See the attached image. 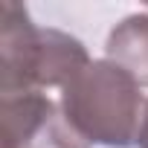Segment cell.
<instances>
[{"label":"cell","instance_id":"obj_1","mask_svg":"<svg viewBox=\"0 0 148 148\" xmlns=\"http://www.w3.org/2000/svg\"><path fill=\"white\" fill-rule=\"evenodd\" d=\"M61 110L87 142L128 148L139 136L145 102L134 76L113 61H90L61 87Z\"/></svg>","mask_w":148,"mask_h":148},{"label":"cell","instance_id":"obj_2","mask_svg":"<svg viewBox=\"0 0 148 148\" xmlns=\"http://www.w3.org/2000/svg\"><path fill=\"white\" fill-rule=\"evenodd\" d=\"M0 122L3 145L12 148H87L84 134L41 90L3 96Z\"/></svg>","mask_w":148,"mask_h":148},{"label":"cell","instance_id":"obj_3","mask_svg":"<svg viewBox=\"0 0 148 148\" xmlns=\"http://www.w3.org/2000/svg\"><path fill=\"white\" fill-rule=\"evenodd\" d=\"M41 29L18 3H0V93H32Z\"/></svg>","mask_w":148,"mask_h":148},{"label":"cell","instance_id":"obj_4","mask_svg":"<svg viewBox=\"0 0 148 148\" xmlns=\"http://www.w3.org/2000/svg\"><path fill=\"white\" fill-rule=\"evenodd\" d=\"M108 61L119 64L128 76L148 87V12L125 18L108 38Z\"/></svg>","mask_w":148,"mask_h":148},{"label":"cell","instance_id":"obj_5","mask_svg":"<svg viewBox=\"0 0 148 148\" xmlns=\"http://www.w3.org/2000/svg\"><path fill=\"white\" fill-rule=\"evenodd\" d=\"M136 142H139V148H148V102H145V113H142V125H139Z\"/></svg>","mask_w":148,"mask_h":148},{"label":"cell","instance_id":"obj_6","mask_svg":"<svg viewBox=\"0 0 148 148\" xmlns=\"http://www.w3.org/2000/svg\"><path fill=\"white\" fill-rule=\"evenodd\" d=\"M3 148H12V145H3Z\"/></svg>","mask_w":148,"mask_h":148}]
</instances>
